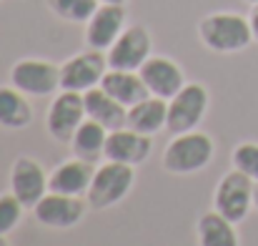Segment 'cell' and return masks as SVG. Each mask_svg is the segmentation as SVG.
Masks as SVG:
<instances>
[{
    "instance_id": "cell-1",
    "label": "cell",
    "mask_w": 258,
    "mask_h": 246,
    "mask_svg": "<svg viewBox=\"0 0 258 246\" xmlns=\"http://www.w3.org/2000/svg\"><path fill=\"white\" fill-rule=\"evenodd\" d=\"M201 43L213 53H238L253 43L248 18L238 13H211L198 23Z\"/></svg>"
},
{
    "instance_id": "cell-2",
    "label": "cell",
    "mask_w": 258,
    "mask_h": 246,
    "mask_svg": "<svg viewBox=\"0 0 258 246\" xmlns=\"http://www.w3.org/2000/svg\"><path fill=\"white\" fill-rule=\"evenodd\" d=\"M216 143L208 133L203 131H188L175 136L166 154H163V168L175 176H188L196 171H203L206 166L213 161Z\"/></svg>"
},
{
    "instance_id": "cell-3",
    "label": "cell",
    "mask_w": 258,
    "mask_h": 246,
    "mask_svg": "<svg viewBox=\"0 0 258 246\" xmlns=\"http://www.w3.org/2000/svg\"><path fill=\"white\" fill-rule=\"evenodd\" d=\"M136 166L120 164V161H105L100 168H95V176H93V183L86 193V201L90 209L95 211H103V209H110L115 204H120L133 183H136Z\"/></svg>"
},
{
    "instance_id": "cell-4",
    "label": "cell",
    "mask_w": 258,
    "mask_h": 246,
    "mask_svg": "<svg viewBox=\"0 0 258 246\" xmlns=\"http://www.w3.org/2000/svg\"><path fill=\"white\" fill-rule=\"evenodd\" d=\"M253 186L256 181L243 171H228L213 191V211H218L233 224H241L253 209Z\"/></svg>"
},
{
    "instance_id": "cell-5",
    "label": "cell",
    "mask_w": 258,
    "mask_h": 246,
    "mask_svg": "<svg viewBox=\"0 0 258 246\" xmlns=\"http://www.w3.org/2000/svg\"><path fill=\"white\" fill-rule=\"evenodd\" d=\"M208 111V90L201 83H185L168 101V121L166 128L173 136L196 131Z\"/></svg>"
},
{
    "instance_id": "cell-6",
    "label": "cell",
    "mask_w": 258,
    "mask_h": 246,
    "mask_svg": "<svg viewBox=\"0 0 258 246\" xmlns=\"http://www.w3.org/2000/svg\"><path fill=\"white\" fill-rule=\"evenodd\" d=\"M10 83L33 98L53 95L60 88V66L40 58H23L10 68Z\"/></svg>"
},
{
    "instance_id": "cell-7",
    "label": "cell",
    "mask_w": 258,
    "mask_h": 246,
    "mask_svg": "<svg viewBox=\"0 0 258 246\" xmlns=\"http://www.w3.org/2000/svg\"><path fill=\"white\" fill-rule=\"evenodd\" d=\"M88 118L86 113V98L83 93L76 90H60L48 111V133L58 141V143H71L76 131L81 128V123Z\"/></svg>"
},
{
    "instance_id": "cell-8",
    "label": "cell",
    "mask_w": 258,
    "mask_h": 246,
    "mask_svg": "<svg viewBox=\"0 0 258 246\" xmlns=\"http://www.w3.org/2000/svg\"><path fill=\"white\" fill-rule=\"evenodd\" d=\"M108 68L115 71H141V66L153 56V40L151 33L143 25H128L118 40L105 51Z\"/></svg>"
},
{
    "instance_id": "cell-9",
    "label": "cell",
    "mask_w": 258,
    "mask_h": 246,
    "mask_svg": "<svg viewBox=\"0 0 258 246\" xmlns=\"http://www.w3.org/2000/svg\"><path fill=\"white\" fill-rule=\"evenodd\" d=\"M105 71H108V56L103 51L88 48L60 66V90L86 93L90 88L100 85Z\"/></svg>"
},
{
    "instance_id": "cell-10",
    "label": "cell",
    "mask_w": 258,
    "mask_h": 246,
    "mask_svg": "<svg viewBox=\"0 0 258 246\" xmlns=\"http://www.w3.org/2000/svg\"><path fill=\"white\" fill-rule=\"evenodd\" d=\"M35 221L50 229H73L86 216V201L81 196H66L48 191L35 206H33Z\"/></svg>"
},
{
    "instance_id": "cell-11",
    "label": "cell",
    "mask_w": 258,
    "mask_h": 246,
    "mask_svg": "<svg viewBox=\"0 0 258 246\" xmlns=\"http://www.w3.org/2000/svg\"><path fill=\"white\" fill-rule=\"evenodd\" d=\"M48 173L30 156H18L10 168V191L20 199L25 209H33L48 193Z\"/></svg>"
},
{
    "instance_id": "cell-12",
    "label": "cell",
    "mask_w": 258,
    "mask_h": 246,
    "mask_svg": "<svg viewBox=\"0 0 258 246\" xmlns=\"http://www.w3.org/2000/svg\"><path fill=\"white\" fill-rule=\"evenodd\" d=\"M151 151H153V136L138 133V131L125 126V128H118V131L108 133L103 156H105V161H120V164L128 166H138L148 161Z\"/></svg>"
},
{
    "instance_id": "cell-13",
    "label": "cell",
    "mask_w": 258,
    "mask_h": 246,
    "mask_svg": "<svg viewBox=\"0 0 258 246\" xmlns=\"http://www.w3.org/2000/svg\"><path fill=\"white\" fill-rule=\"evenodd\" d=\"M125 30V5H108L100 3V8L93 13V18L86 23V43L88 48L108 51L118 35Z\"/></svg>"
},
{
    "instance_id": "cell-14",
    "label": "cell",
    "mask_w": 258,
    "mask_h": 246,
    "mask_svg": "<svg viewBox=\"0 0 258 246\" xmlns=\"http://www.w3.org/2000/svg\"><path fill=\"white\" fill-rule=\"evenodd\" d=\"M141 78L148 85L151 95H158V98H166L171 101L173 95L185 85V76L180 71V66L166 58V56H151L143 66H141Z\"/></svg>"
},
{
    "instance_id": "cell-15",
    "label": "cell",
    "mask_w": 258,
    "mask_h": 246,
    "mask_svg": "<svg viewBox=\"0 0 258 246\" xmlns=\"http://www.w3.org/2000/svg\"><path fill=\"white\" fill-rule=\"evenodd\" d=\"M93 176H95L93 161H86V159L66 161L50 173L48 191L66 193V196H83V193H88V188L93 183Z\"/></svg>"
},
{
    "instance_id": "cell-16",
    "label": "cell",
    "mask_w": 258,
    "mask_h": 246,
    "mask_svg": "<svg viewBox=\"0 0 258 246\" xmlns=\"http://www.w3.org/2000/svg\"><path fill=\"white\" fill-rule=\"evenodd\" d=\"M100 88L108 95H113L118 103H123L125 108H131V106H136V103H141V101H146L151 95L148 85L143 83L138 71H115V68H108L105 76H103V81H100Z\"/></svg>"
},
{
    "instance_id": "cell-17",
    "label": "cell",
    "mask_w": 258,
    "mask_h": 246,
    "mask_svg": "<svg viewBox=\"0 0 258 246\" xmlns=\"http://www.w3.org/2000/svg\"><path fill=\"white\" fill-rule=\"evenodd\" d=\"M83 98H86L88 118L98 121L108 131H118V128H125L128 126V108L123 103H118L113 95H108L100 85L86 90Z\"/></svg>"
},
{
    "instance_id": "cell-18",
    "label": "cell",
    "mask_w": 258,
    "mask_h": 246,
    "mask_svg": "<svg viewBox=\"0 0 258 246\" xmlns=\"http://www.w3.org/2000/svg\"><path fill=\"white\" fill-rule=\"evenodd\" d=\"M168 121V101L158 98V95H148L146 101L136 103L128 108V128L153 136L158 133Z\"/></svg>"
},
{
    "instance_id": "cell-19",
    "label": "cell",
    "mask_w": 258,
    "mask_h": 246,
    "mask_svg": "<svg viewBox=\"0 0 258 246\" xmlns=\"http://www.w3.org/2000/svg\"><path fill=\"white\" fill-rule=\"evenodd\" d=\"M33 123V106L23 90L13 83L0 85V126L10 131H20Z\"/></svg>"
},
{
    "instance_id": "cell-20",
    "label": "cell",
    "mask_w": 258,
    "mask_h": 246,
    "mask_svg": "<svg viewBox=\"0 0 258 246\" xmlns=\"http://www.w3.org/2000/svg\"><path fill=\"white\" fill-rule=\"evenodd\" d=\"M198 246H241L236 224L221 216L218 211H208L198 219Z\"/></svg>"
},
{
    "instance_id": "cell-21",
    "label": "cell",
    "mask_w": 258,
    "mask_h": 246,
    "mask_svg": "<svg viewBox=\"0 0 258 246\" xmlns=\"http://www.w3.org/2000/svg\"><path fill=\"white\" fill-rule=\"evenodd\" d=\"M108 133H110V131H108L105 126H100V123L93 121V118H86V121L81 123V128L76 131L73 141H71L73 154H76L78 159H86V161L100 159L103 151H105Z\"/></svg>"
},
{
    "instance_id": "cell-22",
    "label": "cell",
    "mask_w": 258,
    "mask_h": 246,
    "mask_svg": "<svg viewBox=\"0 0 258 246\" xmlns=\"http://www.w3.org/2000/svg\"><path fill=\"white\" fill-rule=\"evenodd\" d=\"M48 8L66 23L86 25L100 8V0H48Z\"/></svg>"
},
{
    "instance_id": "cell-23",
    "label": "cell",
    "mask_w": 258,
    "mask_h": 246,
    "mask_svg": "<svg viewBox=\"0 0 258 246\" xmlns=\"http://www.w3.org/2000/svg\"><path fill=\"white\" fill-rule=\"evenodd\" d=\"M25 206L20 204V199L10 191V193H0V236H8L23 219Z\"/></svg>"
},
{
    "instance_id": "cell-24",
    "label": "cell",
    "mask_w": 258,
    "mask_h": 246,
    "mask_svg": "<svg viewBox=\"0 0 258 246\" xmlns=\"http://www.w3.org/2000/svg\"><path fill=\"white\" fill-rule=\"evenodd\" d=\"M233 168L243 171L246 176L258 181V143H253V141L238 143L233 149Z\"/></svg>"
},
{
    "instance_id": "cell-25",
    "label": "cell",
    "mask_w": 258,
    "mask_h": 246,
    "mask_svg": "<svg viewBox=\"0 0 258 246\" xmlns=\"http://www.w3.org/2000/svg\"><path fill=\"white\" fill-rule=\"evenodd\" d=\"M248 23H251L253 40H258V5H253V10H251V15H248Z\"/></svg>"
},
{
    "instance_id": "cell-26",
    "label": "cell",
    "mask_w": 258,
    "mask_h": 246,
    "mask_svg": "<svg viewBox=\"0 0 258 246\" xmlns=\"http://www.w3.org/2000/svg\"><path fill=\"white\" fill-rule=\"evenodd\" d=\"M100 3H108V5H125L128 0H100Z\"/></svg>"
},
{
    "instance_id": "cell-27",
    "label": "cell",
    "mask_w": 258,
    "mask_h": 246,
    "mask_svg": "<svg viewBox=\"0 0 258 246\" xmlns=\"http://www.w3.org/2000/svg\"><path fill=\"white\" fill-rule=\"evenodd\" d=\"M253 209H258V181H256V186H253Z\"/></svg>"
},
{
    "instance_id": "cell-28",
    "label": "cell",
    "mask_w": 258,
    "mask_h": 246,
    "mask_svg": "<svg viewBox=\"0 0 258 246\" xmlns=\"http://www.w3.org/2000/svg\"><path fill=\"white\" fill-rule=\"evenodd\" d=\"M0 246H10V241H8V236H0Z\"/></svg>"
},
{
    "instance_id": "cell-29",
    "label": "cell",
    "mask_w": 258,
    "mask_h": 246,
    "mask_svg": "<svg viewBox=\"0 0 258 246\" xmlns=\"http://www.w3.org/2000/svg\"><path fill=\"white\" fill-rule=\"evenodd\" d=\"M248 3H251V5H258V0H248Z\"/></svg>"
}]
</instances>
